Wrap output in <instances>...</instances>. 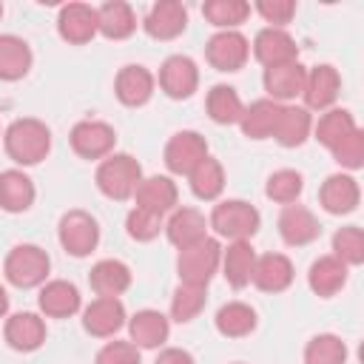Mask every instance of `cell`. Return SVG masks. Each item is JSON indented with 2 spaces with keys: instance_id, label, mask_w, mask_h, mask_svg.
I'll list each match as a JSON object with an SVG mask.
<instances>
[{
  "instance_id": "40",
  "label": "cell",
  "mask_w": 364,
  "mask_h": 364,
  "mask_svg": "<svg viewBox=\"0 0 364 364\" xmlns=\"http://www.w3.org/2000/svg\"><path fill=\"white\" fill-rule=\"evenodd\" d=\"M304 364H347V344L333 333H318L304 347Z\"/></svg>"
},
{
  "instance_id": "34",
  "label": "cell",
  "mask_w": 364,
  "mask_h": 364,
  "mask_svg": "<svg viewBox=\"0 0 364 364\" xmlns=\"http://www.w3.org/2000/svg\"><path fill=\"white\" fill-rule=\"evenodd\" d=\"M216 330L228 338H242L256 330V310L245 301H228L216 310Z\"/></svg>"
},
{
  "instance_id": "16",
  "label": "cell",
  "mask_w": 364,
  "mask_h": 364,
  "mask_svg": "<svg viewBox=\"0 0 364 364\" xmlns=\"http://www.w3.org/2000/svg\"><path fill=\"white\" fill-rule=\"evenodd\" d=\"M318 219L313 216L310 208L304 205H284L282 213H279V236L293 245V247H301V245H310L313 239H318Z\"/></svg>"
},
{
  "instance_id": "6",
  "label": "cell",
  "mask_w": 364,
  "mask_h": 364,
  "mask_svg": "<svg viewBox=\"0 0 364 364\" xmlns=\"http://www.w3.org/2000/svg\"><path fill=\"white\" fill-rule=\"evenodd\" d=\"M57 236H60V245H63L65 253L82 259V256H88L97 247V242H100V225H97V219L88 210L74 208V210L63 213L60 228H57Z\"/></svg>"
},
{
  "instance_id": "9",
  "label": "cell",
  "mask_w": 364,
  "mask_h": 364,
  "mask_svg": "<svg viewBox=\"0 0 364 364\" xmlns=\"http://www.w3.org/2000/svg\"><path fill=\"white\" fill-rule=\"evenodd\" d=\"M208 156V142L199 131H176L165 145V165L171 173H191Z\"/></svg>"
},
{
  "instance_id": "35",
  "label": "cell",
  "mask_w": 364,
  "mask_h": 364,
  "mask_svg": "<svg viewBox=\"0 0 364 364\" xmlns=\"http://www.w3.org/2000/svg\"><path fill=\"white\" fill-rule=\"evenodd\" d=\"M188 182H191V191H193L196 199H205V202L216 199V196L222 193V188H225V171H222V162L213 159V156L208 154V156L188 173Z\"/></svg>"
},
{
  "instance_id": "30",
  "label": "cell",
  "mask_w": 364,
  "mask_h": 364,
  "mask_svg": "<svg viewBox=\"0 0 364 364\" xmlns=\"http://www.w3.org/2000/svg\"><path fill=\"white\" fill-rule=\"evenodd\" d=\"M222 273L230 287H245L250 284L253 264H256V250L250 242H230L228 250H222Z\"/></svg>"
},
{
  "instance_id": "36",
  "label": "cell",
  "mask_w": 364,
  "mask_h": 364,
  "mask_svg": "<svg viewBox=\"0 0 364 364\" xmlns=\"http://www.w3.org/2000/svg\"><path fill=\"white\" fill-rule=\"evenodd\" d=\"M205 108H208V117H210L213 122H219V125H233V122H239V119H242V111H245V105H242L236 88H230V85H213V88L208 91Z\"/></svg>"
},
{
  "instance_id": "41",
  "label": "cell",
  "mask_w": 364,
  "mask_h": 364,
  "mask_svg": "<svg viewBox=\"0 0 364 364\" xmlns=\"http://www.w3.org/2000/svg\"><path fill=\"white\" fill-rule=\"evenodd\" d=\"M301 188H304V176L293 168H282L267 176L264 193H267V199H273L279 205H293L301 196Z\"/></svg>"
},
{
  "instance_id": "32",
  "label": "cell",
  "mask_w": 364,
  "mask_h": 364,
  "mask_svg": "<svg viewBox=\"0 0 364 364\" xmlns=\"http://www.w3.org/2000/svg\"><path fill=\"white\" fill-rule=\"evenodd\" d=\"M31 68V48L17 34H0V80H20Z\"/></svg>"
},
{
  "instance_id": "45",
  "label": "cell",
  "mask_w": 364,
  "mask_h": 364,
  "mask_svg": "<svg viewBox=\"0 0 364 364\" xmlns=\"http://www.w3.org/2000/svg\"><path fill=\"white\" fill-rule=\"evenodd\" d=\"M94 364H139V347L131 341H108L100 347Z\"/></svg>"
},
{
  "instance_id": "31",
  "label": "cell",
  "mask_w": 364,
  "mask_h": 364,
  "mask_svg": "<svg viewBox=\"0 0 364 364\" xmlns=\"http://www.w3.org/2000/svg\"><path fill=\"white\" fill-rule=\"evenodd\" d=\"M31 202H34V182L17 168L3 171L0 173V208L9 213H23L31 208Z\"/></svg>"
},
{
  "instance_id": "43",
  "label": "cell",
  "mask_w": 364,
  "mask_h": 364,
  "mask_svg": "<svg viewBox=\"0 0 364 364\" xmlns=\"http://www.w3.org/2000/svg\"><path fill=\"white\" fill-rule=\"evenodd\" d=\"M162 228H165L162 216H159V213H151V210H145V208H131V213L125 216V230H128V236L136 239V242H151V239H156Z\"/></svg>"
},
{
  "instance_id": "23",
  "label": "cell",
  "mask_w": 364,
  "mask_h": 364,
  "mask_svg": "<svg viewBox=\"0 0 364 364\" xmlns=\"http://www.w3.org/2000/svg\"><path fill=\"white\" fill-rule=\"evenodd\" d=\"M313 131V117L304 105H282L276 125H273V139L284 148H299Z\"/></svg>"
},
{
  "instance_id": "28",
  "label": "cell",
  "mask_w": 364,
  "mask_h": 364,
  "mask_svg": "<svg viewBox=\"0 0 364 364\" xmlns=\"http://www.w3.org/2000/svg\"><path fill=\"white\" fill-rule=\"evenodd\" d=\"M128 333H131V344L154 350V347H159L168 338L171 327H168V318L159 310H139V313L131 316Z\"/></svg>"
},
{
  "instance_id": "14",
  "label": "cell",
  "mask_w": 364,
  "mask_h": 364,
  "mask_svg": "<svg viewBox=\"0 0 364 364\" xmlns=\"http://www.w3.org/2000/svg\"><path fill=\"white\" fill-rule=\"evenodd\" d=\"M145 31L154 40H173L185 31L188 26V11L179 0H159L151 6V11L145 14Z\"/></svg>"
},
{
  "instance_id": "2",
  "label": "cell",
  "mask_w": 364,
  "mask_h": 364,
  "mask_svg": "<svg viewBox=\"0 0 364 364\" xmlns=\"http://www.w3.org/2000/svg\"><path fill=\"white\" fill-rule=\"evenodd\" d=\"M259 222H262L259 210L245 199H225L213 205L210 219H208V225L230 242H247L259 230Z\"/></svg>"
},
{
  "instance_id": "22",
  "label": "cell",
  "mask_w": 364,
  "mask_h": 364,
  "mask_svg": "<svg viewBox=\"0 0 364 364\" xmlns=\"http://www.w3.org/2000/svg\"><path fill=\"white\" fill-rule=\"evenodd\" d=\"M6 344L20 353H31L46 341V321L37 313H14L6 318Z\"/></svg>"
},
{
  "instance_id": "3",
  "label": "cell",
  "mask_w": 364,
  "mask_h": 364,
  "mask_svg": "<svg viewBox=\"0 0 364 364\" xmlns=\"http://www.w3.org/2000/svg\"><path fill=\"white\" fill-rule=\"evenodd\" d=\"M139 182H142V168L131 154H108L97 168V188L108 199L122 202L134 196Z\"/></svg>"
},
{
  "instance_id": "15",
  "label": "cell",
  "mask_w": 364,
  "mask_h": 364,
  "mask_svg": "<svg viewBox=\"0 0 364 364\" xmlns=\"http://www.w3.org/2000/svg\"><path fill=\"white\" fill-rule=\"evenodd\" d=\"M57 31L65 43H88L97 34V9L85 3H65L57 14Z\"/></svg>"
},
{
  "instance_id": "25",
  "label": "cell",
  "mask_w": 364,
  "mask_h": 364,
  "mask_svg": "<svg viewBox=\"0 0 364 364\" xmlns=\"http://www.w3.org/2000/svg\"><path fill=\"white\" fill-rule=\"evenodd\" d=\"M165 233H168V242L182 250L208 236V219L196 208H173L171 219L165 222Z\"/></svg>"
},
{
  "instance_id": "1",
  "label": "cell",
  "mask_w": 364,
  "mask_h": 364,
  "mask_svg": "<svg viewBox=\"0 0 364 364\" xmlns=\"http://www.w3.org/2000/svg\"><path fill=\"white\" fill-rule=\"evenodd\" d=\"M3 145H6V154L17 165H37L51 151V131L46 122H40L34 117H23L6 128Z\"/></svg>"
},
{
  "instance_id": "17",
  "label": "cell",
  "mask_w": 364,
  "mask_h": 364,
  "mask_svg": "<svg viewBox=\"0 0 364 364\" xmlns=\"http://www.w3.org/2000/svg\"><path fill=\"white\" fill-rule=\"evenodd\" d=\"M250 282L264 293H282L293 284V262L284 253H264L256 256Z\"/></svg>"
},
{
  "instance_id": "11",
  "label": "cell",
  "mask_w": 364,
  "mask_h": 364,
  "mask_svg": "<svg viewBox=\"0 0 364 364\" xmlns=\"http://www.w3.org/2000/svg\"><path fill=\"white\" fill-rule=\"evenodd\" d=\"M338 91H341V77H338V71H336L333 65L321 63V65H316V68H310V71L304 74L301 97H304V108H307V111H310V108H313V111L330 108V105L336 102Z\"/></svg>"
},
{
  "instance_id": "44",
  "label": "cell",
  "mask_w": 364,
  "mask_h": 364,
  "mask_svg": "<svg viewBox=\"0 0 364 364\" xmlns=\"http://www.w3.org/2000/svg\"><path fill=\"white\" fill-rule=\"evenodd\" d=\"M330 154H333V159H336L341 168H347V171L361 168V165H364V134H361V128L350 131L336 148H330Z\"/></svg>"
},
{
  "instance_id": "4",
  "label": "cell",
  "mask_w": 364,
  "mask_h": 364,
  "mask_svg": "<svg viewBox=\"0 0 364 364\" xmlns=\"http://www.w3.org/2000/svg\"><path fill=\"white\" fill-rule=\"evenodd\" d=\"M222 262V247L216 239L205 236L188 247L179 250L176 256V273H179V282L185 284H196V287H208V282L213 279L216 267Z\"/></svg>"
},
{
  "instance_id": "7",
  "label": "cell",
  "mask_w": 364,
  "mask_h": 364,
  "mask_svg": "<svg viewBox=\"0 0 364 364\" xmlns=\"http://www.w3.org/2000/svg\"><path fill=\"white\" fill-rule=\"evenodd\" d=\"M71 148L77 156L82 159H105L111 151H114V142H117V134L108 122H100V119H82L71 128Z\"/></svg>"
},
{
  "instance_id": "49",
  "label": "cell",
  "mask_w": 364,
  "mask_h": 364,
  "mask_svg": "<svg viewBox=\"0 0 364 364\" xmlns=\"http://www.w3.org/2000/svg\"><path fill=\"white\" fill-rule=\"evenodd\" d=\"M0 17H3V3H0Z\"/></svg>"
},
{
  "instance_id": "20",
  "label": "cell",
  "mask_w": 364,
  "mask_h": 364,
  "mask_svg": "<svg viewBox=\"0 0 364 364\" xmlns=\"http://www.w3.org/2000/svg\"><path fill=\"white\" fill-rule=\"evenodd\" d=\"M114 94L122 105H145L154 94V74L145 65H122L114 80Z\"/></svg>"
},
{
  "instance_id": "29",
  "label": "cell",
  "mask_w": 364,
  "mask_h": 364,
  "mask_svg": "<svg viewBox=\"0 0 364 364\" xmlns=\"http://www.w3.org/2000/svg\"><path fill=\"white\" fill-rule=\"evenodd\" d=\"M136 28V17L134 9L122 0H111L105 6L97 9V31L108 40H125L131 37Z\"/></svg>"
},
{
  "instance_id": "33",
  "label": "cell",
  "mask_w": 364,
  "mask_h": 364,
  "mask_svg": "<svg viewBox=\"0 0 364 364\" xmlns=\"http://www.w3.org/2000/svg\"><path fill=\"white\" fill-rule=\"evenodd\" d=\"M279 102L273 100H256L250 102L245 111H242V119H239V128L247 139H267L273 136V125H276V117H279Z\"/></svg>"
},
{
  "instance_id": "48",
  "label": "cell",
  "mask_w": 364,
  "mask_h": 364,
  "mask_svg": "<svg viewBox=\"0 0 364 364\" xmlns=\"http://www.w3.org/2000/svg\"><path fill=\"white\" fill-rule=\"evenodd\" d=\"M9 313V293H6V287H0V318Z\"/></svg>"
},
{
  "instance_id": "21",
  "label": "cell",
  "mask_w": 364,
  "mask_h": 364,
  "mask_svg": "<svg viewBox=\"0 0 364 364\" xmlns=\"http://www.w3.org/2000/svg\"><path fill=\"white\" fill-rule=\"evenodd\" d=\"M37 304H40L43 316L68 318V316H74L80 310V290L65 279H51V282H46L40 287Z\"/></svg>"
},
{
  "instance_id": "24",
  "label": "cell",
  "mask_w": 364,
  "mask_h": 364,
  "mask_svg": "<svg viewBox=\"0 0 364 364\" xmlns=\"http://www.w3.org/2000/svg\"><path fill=\"white\" fill-rule=\"evenodd\" d=\"M134 199H136V208H145V210H151V213L165 216L168 210L176 208L179 191H176V185H173L171 176H145V179L136 185Z\"/></svg>"
},
{
  "instance_id": "12",
  "label": "cell",
  "mask_w": 364,
  "mask_h": 364,
  "mask_svg": "<svg viewBox=\"0 0 364 364\" xmlns=\"http://www.w3.org/2000/svg\"><path fill=\"white\" fill-rule=\"evenodd\" d=\"M253 57L264 68H273V65L296 63L299 60V46L284 28H270L267 26L253 37Z\"/></svg>"
},
{
  "instance_id": "39",
  "label": "cell",
  "mask_w": 364,
  "mask_h": 364,
  "mask_svg": "<svg viewBox=\"0 0 364 364\" xmlns=\"http://www.w3.org/2000/svg\"><path fill=\"white\" fill-rule=\"evenodd\" d=\"M205 301H208V287H196V284L179 282V287L171 296V316H173V321H182V324L193 321L205 310Z\"/></svg>"
},
{
  "instance_id": "27",
  "label": "cell",
  "mask_w": 364,
  "mask_h": 364,
  "mask_svg": "<svg viewBox=\"0 0 364 364\" xmlns=\"http://www.w3.org/2000/svg\"><path fill=\"white\" fill-rule=\"evenodd\" d=\"M88 284L97 296H119L131 287V270L119 259H102L91 267Z\"/></svg>"
},
{
  "instance_id": "46",
  "label": "cell",
  "mask_w": 364,
  "mask_h": 364,
  "mask_svg": "<svg viewBox=\"0 0 364 364\" xmlns=\"http://www.w3.org/2000/svg\"><path fill=\"white\" fill-rule=\"evenodd\" d=\"M256 11L264 17V23H270V28H284L296 14V3L293 0H259Z\"/></svg>"
},
{
  "instance_id": "10",
  "label": "cell",
  "mask_w": 364,
  "mask_h": 364,
  "mask_svg": "<svg viewBox=\"0 0 364 364\" xmlns=\"http://www.w3.org/2000/svg\"><path fill=\"white\" fill-rule=\"evenodd\" d=\"M159 88L171 97V100H188L196 88H199V68L191 57L185 54H173L162 63L159 68Z\"/></svg>"
},
{
  "instance_id": "18",
  "label": "cell",
  "mask_w": 364,
  "mask_h": 364,
  "mask_svg": "<svg viewBox=\"0 0 364 364\" xmlns=\"http://www.w3.org/2000/svg\"><path fill=\"white\" fill-rule=\"evenodd\" d=\"M361 199V191H358V182L350 176V173H333L324 179L321 191H318V202L327 213L333 216H341V213H350L355 210Z\"/></svg>"
},
{
  "instance_id": "8",
  "label": "cell",
  "mask_w": 364,
  "mask_h": 364,
  "mask_svg": "<svg viewBox=\"0 0 364 364\" xmlns=\"http://www.w3.org/2000/svg\"><path fill=\"white\" fill-rule=\"evenodd\" d=\"M205 57L216 71H239L250 57V43L242 31H216L205 46Z\"/></svg>"
},
{
  "instance_id": "13",
  "label": "cell",
  "mask_w": 364,
  "mask_h": 364,
  "mask_svg": "<svg viewBox=\"0 0 364 364\" xmlns=\"http://www.w3.org/2000/svg\"><path fill=\"white\" fill-rule=\"evenodd\" d=\"M122 324H125V307L117 296H97L82 310V327L97 338L114 336Z\"/></svg>"
},
{
  "instance_id": "38",
  "label": "cell",
  "mask_w": 364,
  "mask_h": 364,
  "mask_svg": "<svg viewBox=\"0 0 364 364\" xmlns=\"http://www.w3.org/2000/svg\"><path fill=\"white\" fill-rule=\"evenodd\" d=\"M202 14L219 31H236V26H242L250 17V3H245V0H208L202 6Z\"/></svg>"
},
{
  "instance_id": "42",
  "label": "cell",
  "mask_w": 364,
  "mask_h": 364,
  "mask_svg": "<svg viewBox=\"0 0 364 364\" xmlns=\"http://www.w3.org/2000/svg\"><path fill=\"white\" fill-rule=\"evenodd\" d=\"M333 256L338 262H344L347 267L361 264L364 262V233H361V228H355V225L338 228L336 236H333Z\"/></svg>"
},
{
  "instance_id": "37",
  "label": "cell",
  "mask_w": 364,
  "mask_h": 364,
  "mask_svg": "<svg viewBox=\"0 0 364 364\" xmlns=\"http://www.w3.org/2000/svg\"><path fill=\"white\" fill-rule=\"evenodd\" d=\"M358 125H355V119H353V114L350 111H344V108H327L321 117H318V122L313 125V134H316V139L330 151V148H336L350 131H355Z\"/></svg>"
},
{
  "instance_id": "19",
  "label": "cell",
  "mask_w": 364,
  "mask_h": 364,
  "mask_svg": "<svg viewBox=\"0 0 364 364\" xmlns=\"http://www.w3.org/2000/svg\"><path fill=\"white\" fill-rule=\"evenodd\" d=\"M304 74L307 68L296 60V63H284V65H273V68H264V91H267V100L273 102H287V100H296L301 94V85H304Z\"/></svg>"
},
{
  "instance_id": "5",
  "label": "cell",
  "mask_w": 364,
  "mask_h": 364,
  "mask_svg": "<svg viewBox=\"0 0 364 364\" xmlns=\"http://www.w3.org/2000/svg\"><path fill=\"white\" fill-rule=\"evenodd\" d=\"M51 270V259L40 245H14L3 262V273L14 287H37L46 282Z\"/></svg>"
},
{
  "instance_id": "47",
  "label": "cell",
  "mask_w": 364,
  "mask_h": 364,
  "mask_svg": "<svg viewBox=\"0 0 364 364\" xmlns=\"http://www.w3.org/2000/svg\"><path fill=\"white\" fill-rule=\"evenodd\" d=\"M156 364H196L193 355L182 347H165L159 355H156Z\"/></svg>"
},
{
  "instance_id": "26",
  "label": "cell",
  "mask_w": 364,
  "mask_h": 364,
  "mask_svg": "<svg viewBox=\"0 0 364 364\" xmlns=\"http://www.w3.org/2000/svg\"><path fill=\"white\" fill-rule=\"evenodd\" d=\"M307 284L316 296L330 299L347 284V264L336 256H318L307 270Z\"/></svg>"
}]
</instances>
